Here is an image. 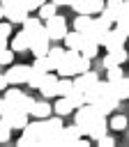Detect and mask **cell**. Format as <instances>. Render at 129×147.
<instances>
[{"label":"cell","mask_w":129,"mask_h":147,"mask_svg":"<svg viewBox=\"0 0 129 147\" xmlns=\"http://www.w3.org/2000/svg\"><path fill=\"white\" fill-rule=\"evenodd\" d=\"M60 129H62V119H60V115L58 117H44L41 119V133H39V142L37 145H41V147H51V145H58V133H60Z\"/></svg>","instance_id":"6da1fadb"},{"label":"cell","mask_w":129,"mask_h":147,"mask_svg":"<svg viewBox=\"0 0 129 147\" xmlns=\"http://www.w3.org/2000/svg\"><path fill=\"white\" fill-rule=\"evenodd\" d=\"M9 136H12V126L7 124V119H2V117H0V142H7V140H9Z\"/></svg>","instance_id":"f546056e"},{"label":"cell","mask_w":129,"mask_h":147,"mask_svg":"<svg viewBox=\"0 0 129 147\" xmlns=\"http://www.w3.org/2000/svg\"><path fill=\"white\" fill-rule=\"evenodd\" d=\"M0 5H2V9L5 7H25V0H0Z\"/></svg>","instance_id":"836d02e7"},{"label":"cell","mask_w":129,"mask_h":147,"mask_svg":"<svg viewBox=\"0 0 129 147\" xmlns=\"http://www.w3.org/2000/svg\"><path fill=\"white\" fill-rule=\"evenodd\" d=\"M108 30H111V21H106L104 16H97V18H90V25L83 32V37H88L90 41H94L97 46H101Z\"/></svg>","instance_id":"7a4b0ae2"},{"label":"cell","mask_w":129,"mask_h":147,"mask_svg":"<svg viewBox=\"0 0 129 147\" xmlns=\"http://www.w3.org/2000/svg\"><path fill=\"white\" fill-rule=\"evenodd\" d=\"M55 9H58V7H55L53 2H48V0H46L44 5H39V7H37V11H39V18H41V21L51 18V16L55 14Z\"/></svg>","instance_id":"d4e9b609"},{"label":"cell","mask_w":129,"mask_h":147,"mask_svg":"<svg viewBox=\"0 0 129 147\" xmlns=\"http://www.w3.org/2000/svg\"><path fill=\"white\" fill-rule=\"evenodd\" d=\"M5 87H9V85H7V80H5V76L0 74V90H5Z\"/></svg>","instance_id":"ab89813d"},{"label":"cell","mask_w":129,"mask_h":147,"mask_svg":"<svg viewBox=\"0 0 129 147\" xmlns=\"http://www.w3.org/2000/svg\"><path fill=\"white\" fill-rule=\"evenodd\" d=\"M108 126L115 129V131H124V129H127V117H124V115H115V117L111 119Z\"/></svg>","instance_id":"f1b7e54d"},{"label":"cell","mask_w":129,"mask_h":147,"mask_svg":"<svg viewBox=\"0 0 129 147\" xmlns=\"http://www.w3.org/2000/svg\"><path fill=\"white\" fill-rule=\"evenodd\" d=\"M51 106L46 103V101H32L30 103V110H28V115H32V117H37V119H44V117H48L51 115Z\"/></svg>","instance_id":"9a60e30c"},{"label":"cell","mask_w":129,"mask_h":147,"mask_svg":"<svg viewBox=\"0 0 129 147\" xmlns=\"http://www.w3.org/2000/svg\"><path fill=\"white\" fill-rule=\"evenodd\" d=\"M7 110H9V103H7L5 99H0V117H2V115H5Z\"/></svg>","instance_id":"8d00e7d4"},{"label":"cell","mask_w":129,"mask_h":147,"mask_svg":"<svg viewBox=\"0 0 129 147\" xmlns=\"http://www.w3.org/2000/svg\"><path fill=\"white\" fill-rule=\"evenodd\" d=\"M41 76H44L41 71H35V69L30 67V74H28V80H25V83H28L30 87H35V90H37V87H39V83H41Z\"/></svg>","instance_id":"83f0119b"},{"label":"cell","mask_w":129,"mask_h":147,"mask_svg":"<svg viewBox=\"0 0 129 147\" xmlns=\"http://www.w3.org/2000/svg\"><path fill=\"white\" fill-rule=\"evenodd\" d=\"M97 117H99V115H97V110H94L92 103H83V106H78V108H76V119H74L78 133H81V136H88V129H90V124H92ZM101 117H104V115H101Z\"/></svg>","instance_id":"3957f363"},{"label":"cell","mask_w":129,"mask_h":147,"mask_svg":"<svg viewBox=\"0 0 129 147\" xmlns=\"http://www.w3.org/2000/svg\"><path fill=\"white\" fill-rule=\"evenodd\" d=\"M104 133H108V124H106V117H97L92 124H90V129H88V138H92V140H97V138H101Z\"/></svg>","instance_id":"5bb4252c"},{"label":"cell","mask_w":129,"mask_h":147,"mask_svg":"<svg viewBox=\"0 0 129 147\" xmlns=\"http://www.w3.org/2000/svg\"><path fill=\"white\" fill-rule=\"evenodd\" d=\"M106 90H108V83L97 78V80H94L88 90H83V101H85V103H94V101H97V99H99Z\"/></svg>","instance_id":"52a82bcc"},{"label":"cell","mask_w":129,"mask_h":147,"mask_svg":"<svg viewBox=\"0 0 129 147\" xmlns=\"http://www.w3.org/2000/svg\"><path fill=\"white\" fill-rule=\"evenodd\" d=\"M55 80H58V76L55 74H51V71H46L44 76H41V83H39V92H41V96L44 99H48V96H55Z\"/></svg>","instance_id":"9c48e42d"},{"label":"cell","mask_w":129,"mask_h":147,"mask_svg":"<svg viewBox=\"0 0 129 147\" xmlns=\"http://www.w3.org/2000/svg\"><path fill=\"white\" fill-rule=\"evenodd\" d=\"M7 39H9V37H5V34H0V48H7Z\"/></svg>","instance_id":"f35d334b"},{"label":"cell","mask_w":129,"mask_h":147,"mask_svg":"<svg viewBox=\"0 0 129 147\" xmlns=\"http://www.w3.org/2000/svg\"><path fill=\"white\" fill-rule=\"evenodd\" d=\"M106 83H108V92H113L120 101L129 96V80H127L124 76L117 78V80H106Z\"/></svg>","instance_id":"8fae6325"},{"label":"cell","mask_w":129,"mask_h":147,"mask_svg":"<svg viewBox=\"0 0 129 147\" xmlns=\"http://www.w3.org/2000/svg\"><path fill=\"white\" fill-rule=\"evenodd\" d=\"M28 74H30V64H14L2 76H5L7 85H21V83L28 80Z\"/></svg>","instance_id":"8992f818"},{"label":"cell","mask_w":129,"mask_h":147,"mask_svg":"<svg viewBox=\"0 0 129 147\" xmlns=\"http://www.w3.org/2000/svg\"><path fill=\"white\" fill-rule=\"evenodd\" d=\"M9 48H12L14 53H23V51H28V37H25V32H23V30H21V32L12 39Z\"/></svg>","instance_id":"ffe728a7"},{"label":"cell","mask_w":129,"mask_h":147,"mask_svg":"<svg viewBox=\"0 0 129 147\" xmlns=\"http://www.w3.org/2000/svg\"><path fill=\"white\" fill-rule=\"evenodd\" d=\"M5 18V9H2V5H0V21Z\"/></svg>","instance_id":"60d3db41"},{"label":"cell","mask_w":129,"mask_h":147,"mask_svg":"<svg viewBox=\"0 0 129 147\" xmlns=\"http://www.w3.org/2000/svg\"><path fill=\"white\" fill-rule=\"evenodd\" d=\"M12 60H14V51L12 48H0V67L12 64Z\"/></svg>","instance_id":"1f68e13d"},{"label":"cell","mask_w":129,"mask_h":147,"mask_svg":"<svg viewBox=\"0 0 129 147\" xmlns=\"http://www.w3.org/2000/svg\"><path fill=\"white\" fill-rule=\"evenodd\" d=\"M5 101H7L12 108L23 110V113H28V110H30V103H32V99H30L28 94H23L21 90H16V87H12V90L5 87Z\"/></svg>","instance_id":"5b68a950"},{"label":"cell","mask_w":129,"mask_h":147,"mask_svg":"<svg viewBox=\"0 0 129 147\" xmlns=\"http://www.w3.org/2000/svg\"><path fill=\"white\" fill-rule=\"evenodd\" d=\"M124 74H122V69H120V64H115V67H108V71H106V80H117V78H122Z\"/></svg>","instance_id":"4dcf8cb0"},{"label":"cell","mask_w":129,"mask_h":147,"mask_svg":"<svg viewBox=\"0 0 129 147\" xmlns=\"http://www.w3.org/2000/svg\"><path fill=\"white\" fill-rule=\"evenodd\" d=\"M97 142H99L101 147H113V145H115V138H113V136H108V133H104L101 138H97Z\"/></svg>","instance_id":"d6a6232c"},{"label":"cell","mask_w":129,"mask_h":147,"mask_svg":"<svg viewBox=\"0 0 129 147\" xmlns=\"http://www.w3.org/2000/svg\"><path fill=\"white\" fill-rule=\"evenodd\" d=\"M35 71H41V74H46V71H53V67H51V62H48V57L46 55H39V57H35V62L30 64Z\"/></svg>","instance_id":"603a6c76"},{"label":"cell","mask_w":129,"mask_h":147,"mask_svg":"<svg viewBox=\"0 0 129 147\" xmlns=\"http://www.w3.org/2000/svg\"><path fill=\"white\" fill-rule=\"evenodd\" d=\"M124 39H127V37H124L120 30H108V32H106V39H104L101 46H106V51H115V48L124 46Z\"/></svg>","instance_id":"7c38bea8"},{"label":"cell","mask_w":129,"mask_h":147,"mask_svg":"<svg viewBox=\"0 0 129 147\" xmlns=\"http://www.w3.org/2000/svg\"><path fill=\"white\" fill-rule=\"evenodd\" d=\"M0 34H5V37H9V34H12V23H9V21H7V23H5V21H0Z\"/></svg>","instance_id":"e575fe53"},{"label":"cell","mask_w":129,"mask_h":147,"mask_svg":"<svg viewBox=\"0 0 129 147\" xmlns=\"http://www.w3.org/2000/svg\"><path fill=\"white\" fill-rule=\"evenodd\" d=\"M78 136H81V133H78L76 124H74V126H64V124H62V129H60V133H58V147H69V145H74V140H76Z\"/></svg>","instance_id":"30bf717a"},{"label":"cell","mask_w":129,"mask_h":147,"mask_svg":"<svg viewBox=\"0 0 129 147\" xmlns=\"http://www.w3.org/2000/svg\"><path fill=\"white\" fill-rule=\"evenodd\" d=\"M44 30H46V37L48 39H62L64 37V32H67V21L62 18V16H58V14H53L51 18H46L44 21Z\"/></svg>","instance_id":"277c9868"},{"label":"cell","mask_w":129,"mask_h":147,"mask_svg":"<svg viewBox=\"0 0 129 147\" xmlns=\"http://www.w3.org/2000/svg\"><path fill=\"white\" fill-rule=\"evenodd\" d=\"M2 119H7V124H9L12 129H23V126L28 124V113L16 110V108H12V106H9V110L2 115Z\"/></svg>","instance_id":"ba28073f"},{"label":"cell","mask_w":129,"mask_h":147,"mask_svg":"<svg viewBox=\"0 0 129 147\" xmlns=\"http://www.w3.org/2000/svg\"><path fill=\"white\" fill-rule=\"evenodd\" d=\"M62 55H64V48H60V46H48V51H46V57H48V62H51V67L55 69V64L62 60Z\"/></svg>","instance_id":"7402d4cb"},{"label":"cell","mask_w":129,"mask_h":147,"mask_svg":"<svg viewBox=\"0 0 129 147\" xmlns=\"http://www.w3.org/2000/svg\"><path fill=\"white\" fill-rule=\"evenodd\" d=\"M90 18H92V16H88V14H78V16L74 18V30L85 32V30H88V25H90Z\"/></svg>","instance_id":"484cf974"},{"label":"cell","mask_w":129,"mask_h":147,"mask_svg":"<svg viewBox=\"0 0 129 147\" xmlns=\"http://www.w3.org/2000/svg\"><path fill=\"white\" fill-rule=\"evenodd\" d=\"M28 16V9L25 7H5V18L9 23H23Z\"/></svg>","instance_id":"2e32d148"},{"label":"cell","mask_w":129,"mask_h":147,"mask_svg":"<svg viewBox=\"0 0 129 147\" xmlns=\"http://www.w3.org/2000/svg\"><path fill=\"white\" fill-rule=\"evenodd\" d=\"M46 0H25V7H28V11H32V9H37L39 5H44Z\"/></svg>","instance_id":"d590c367"},{"label":"cell","mask_w":129,"mask_h":147,"mask_svg":"<svg viewBox=\"0 0 129 147\" xmlns=\"http://www.w3.org/2000/svg\"><path fill=\"white\" fill-rule=\"evenodd\" d=\"M53 110H55V113L62 117V115H69V113L74 110V106L69 103V99H67V96H60V99L55 101V108H53Z\"/></svg>","instance_id":"cb8c5ba5"},{"label":"cell","mask_w":129,"mask_h":147,"mask_svg":"<svg viewBox=\"0 0 129 147\" xmlns=\"http://www.w3.org/2000/svg\"><path fill=\"white\" fill-rule=\"evenodd\" d=\"M97 51H99V46H97L94 41H90L88 37H83V44H81V48H78V53H81L83 57H88V60H92V57L97 55Z\"/></svg>","instance_id":"d6986e66"},{"label":"cell","mask_w":129,"mask_h":147,"mask_svg":"<svg viewBox=\"0 0 129 147\" xmlns=\"http://www.w3.org/2000/svg\"><path fill=\"white\" fill-rule=\"evenodd\" d=\"M51 2H53L55 7H67V5H69V0H51Z\"/></svg>","instance_id":"74e56055"},{"label":"cell","mask_w":129,"mask_h":147,"mask_svg":"<svg viewBox=\"0 0 129 147\" xmlns=\"http://www.w3.org/2000/svg\"><path fill=\"white\" fill-rule=\"evenodd\" d=\"M124 60H127V51H124V46H120V48H115V51H108V53H106V57H104V67L108 69V67L122 64Z\"/></svg>","instance_id":"4fadbf2b"},{"label":"cell","mask_w":129,"mask_h":147,"mask_svg":"<svg viewBox=\"0 0 129 147\" xmlns=\"http://www.w3.org/2000/svg\"><path fill=\"white\" fill-rule=\"evenodd\" d=\"M71 90V78L69 76H60L55 80V96H67Z\"/></svg>","instance_id":"44dd1931"},{"label":"cell","mask_w":129,"mask_h":147,"mask_svg":"<svg viewBox=\"0 0 129 147\" xmlns=\"http://www.w3.org/2000/svg\"><path fill=\"white\" fill-rule=\"evenodd\" d=\"M67 99H69V103H71L74 108H78V106H83V103H85V101H83V92H81V90H74V87L69 90Z\"/></svg>","instance_id":"4316f807"},{"label":"cell","mask_w":129,"mask_h":147,"mask_svg":"<svg viewBox=\"0 0 129 147\" xmlns=\"http://www.w3.org/2000/svg\"><path fill=\"white\" fill-rule=\"evenodd\" d=\"M64 44H67V48H74V51H78L81 48V44H83V32H78V30H67L64 32Z\"/></svg>","instance_id":"e0dca14e"},{"label":"cell","mask_w":129,"mask_h":147,"mask_svg":"<svg viewBox=\"0 0 129 147\" xmlns=\"http://www.w3.org/2000/svg\"><path fill=\"white\" fill-rule=\"evenodd\" d=\"M48 37H44V39H32L30 44H28V51H32V55L35 57H39V55H46V51H48Z\"/></svg>","instance_id":"ac0fdd59"}]
</instances>
